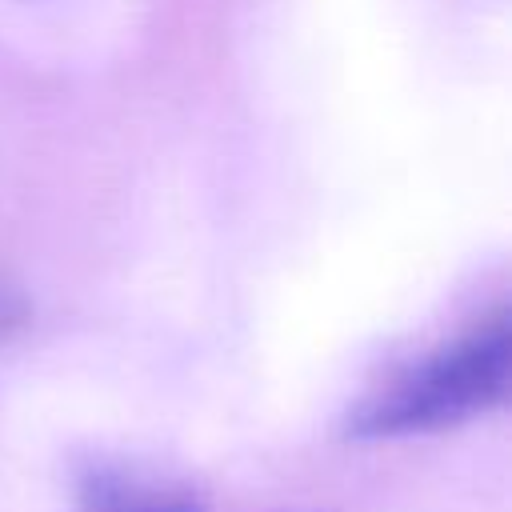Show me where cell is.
I'll return each instance as SVG.
<instances>
[{
    "instance_id": "6da1fadb",
    "label": "cell",
    "mask_w": 512,
    "mask_h": 512,
    "mask_svg": "<svg viewBox=\"0 0 512 512\" xmlns=\"http://www.w3.org/2000/svg\"><path fill=\"white\" fill-rule=\"evenodd\" d=\"M512 360L508 312H492L456 340L432 348L376 392H368L352 412L344 432L352 440H396L420 432H444L476 420L504 404Z\"/></svg>"
},
{
    "instance_id": "7a4b0ae2",
    "label": "cell",
    "mask_w": 512,
    "mask_h": 512,
    "mask_svg": "<svg viewBox=\"0 0 512 512\" xmlns=\"http://www.w3.org/2000/svg\"><path fill=\"white\" fill-rule=\"evenodd\" d=\"M204 492L128 460H88L76 472V512H204Z\"/></svg>"
}]
</instances>
